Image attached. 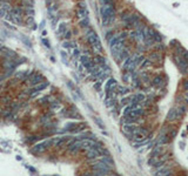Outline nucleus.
Segmentation results:
<instances>
[{"mask_svg": "<svg viewBox=\"0 0 188 176\" xmlns=\"http://www.w3.org/2000/svg\"><path fill=\"white\" fill-rule=\"evenodd\" d=\"M162 83V78L161 76H156V78H154L153 80V85L156 86V87H159V86H161Z\"/></svg>", "mask_w": 188, "mask_h": 176, "instance_id": "obj_17", "label": "nucleus"}, {"mask_svg": "<svg viewBox=\"0 0 188 176\" xmlns=\"http://www.w3.org/2000/svg\"><path fill=\"white\" fill-rule=\"evenodd\" d=\"M87 40L88 42H89L90 45H92V47L94 48V51L98 52V53H100L101 51H102V45H101V41L100 39H99L98 34H96L94 31H88L87 32Z\"/></svg>", "mask_w": 188, "mask_h": 176, "instance_id": "obj_2", "label": "nucleus"}, {"mask_svg": "<svg viewBox=\"0 0 188 176\" xmlns=\"http://www.w3.org/2000/svg\"><path fill=\"white\" fill-rule=\"evenodd\" d=\"M88 26H89V19H88V17L80 19V27L86 28V27H88Z\"/></svg>", "mask_w": 188, "mask_h": 176, "instance_id": "obj_16", "label": "nucleus"}, {"mask_svg": "<svg viewBox=\"0 0 188 176\" xmlns=\"http://www.w3.org/2000/svg\"><path fill=\"white\" fill-rule=\"evenodd\" d=\"M48 86V82L47 81H45V82H39V83H37V85H34L32 87V89H31V93H39V92H41V91H44L45 88Z\"/></svg>", "mask_w": 188, "mask_h": 176, "instance_id": "obj_7", "label": "nucleus"}, {"mask_svg": "<svg viewBox=\"0 0 188 176\" xmlns=\"http://www.w3.org/2000/svg\"><path fill=\"white\" fill-rule=\"evenodd\" d=\"M76 14H78V17L80 18V19H82V18H87L88 17V11H87V8L86 7H79Z\"/></svg>", "mask_w": 188, "mask_h": 176, "instance_id": "obj_12", "label": "nucleus"}, {"mask_svg": "<svg viewBox=\"0 0 188 176\" xmlns=\"http://www.w3.org/2000/svg\"><path fill=\"white\" fill-rule=\"evenodd\" d=\"M86 156H87L88 160H95L98 159L99 156H101L100 152H99L96 148H89V149H87V152H86Z\"/></svg>", "mask_w": 188, "mask_h": 176, "instance_id": "obj_5", "label": "nucleus"}, {"mask_svg": "<svg viewBox=\"0 0 188 176\" xmlns=\"http://www.w3.org/2000/svg\"><path fill=\"white\" fill-rule=\"evenodd\" d=\"M48 143H49V142H42V143L34 146V148L32 149V153H35V154H41V153H44L45 150L47 149Z\"/></svg>", "mask_w": 188, "mask_h": 176, "instance_id": "obj_8", "label": "nucleus"}, {"mask_svg": "<svg viewBox=\"0 0 188 176\" xmlns=\"http://www.w3.org/2000/svg\"><path fill=\"white\" fill-rule=\"evenodd\" d=\"M11 14V20H12L14 24L17 25H21L22 24V17H19L17 14H13V13H10Z\"/></svg>", "mask_w": 188, "mask_h": 176, "instance_id": "obj_13", "label": "nucleus"}, {"mask_svg": "<svg viewBox=\"0 0 188 176\" xmlns=\"http://www.w3.org/2000/svg\"><path fill=\"white\" fill-rule=\"evenodd\" d=\"M73 56H74V58H78V56H80V51H79L78 48H74V51H73Z\"/></svg>", "mask_w": 188, "mask_h": 176, "instance_id": "obj_27", "label": "nucleus"}, {"mask_svg": "<svg viewBox=\"0 0 188 176\" xmlns=\"http://www.w3.org/2000/svg\"><path fill=\"white\" fill-rule=\"evenodd\" d=\"M42 80H44V78H42L41 74L34 73V74H32V75H31V78L28 79V83H29V85H32V86H34V85H37V83L41 82Z\"/></svg>", "mask_w": 188, "mask_h": 176, "instance_id": "obj_6", "label": "nucleus"}, {"mask_svg": "<svg viewBox=\"0 0 188 176\" xmlns=\"http://www.w3.org/2000/svg\"><path fill=\"white\" fill-rule=\"evenodd\" d=\"M94 64H96V65H106V59L103 58V56H101V55H96L95 58H94Z\"/></svg>", "mask_w": 188, "mask_h": 176, "instance_id": "obj_14", "label": "nucleus"}, {"mask_svg": "<svg viewBox=\"0 0 188 176\" xmlns=\"http://www.w3.org/2000/svg\"><path fill=\"white\" fill-rule=\"evenodd\" d=\"M175 60H176V64H178L179 68H180L183 73H187L188 72V62H187V60H186L185 58H182V56H179V58L176 56Z\"/></svg>", "mask_w": 188, "mask_h": 176, "instance_id": "obj_4", "label": "nucleus"}, {"mask_svg": "<svg viewBox=\"0 0 188 176\" xmlns=\"http://www.w3.org/2000/svg\"><path fill=\"white\" fill-rule=\"evenodd\" d=\"M171 136H172V137H175V136H176V132H175V130H173V132L171 133Z\"/></svg>", "mask_w": 188, "mask_h": 176, "instance_id": "obj_36", "label": "nucleus"}, {"mask_svg": "<svg viewBox=\"0 0 188 176\" xmlns=\"http://www.w3.org/2000/svg\"><path fill=\"white\" fill-rule=\"evenodd\" d=\"M116 87H118V82L115 79H109V80L107 81V83H106V89H107L108 92L115 91Z\"/></svg>", "mask_w": 188, "mask_h": 176, "instance_id": "obj_9", "label": "nucleus"}, {"mask_svg": "<svg viewBox=\"0 0 188 176\" xmlns=\"http://www.w3.org/2000/svg\"><path fill=\"white\" fill-rule=\"evenodd\" d=\"M61 58L64 59V62L67 65V55H66V52H61Z\"/></svg>", "mask_w": 188, "mask_h": 176, "instance_id": "obj_29", "label": "nucleus"}, {"mask_svg": "<svg viewBox=\"0 0 188 176\" xmlns=\"http://www.w3.org/2000/svg\"><path fill=\"white\" fill-rule=\"evenodd\" d=\"M94 122H95L96 125L100 127V129H105V125H103V122L101 121L100 117H94Z\"/></svg>", "mask_w": 188, "mask_h": 176, "instance_id": "obj_18", "label": "nucleus"}, {"mask_svg": "<svg viewBox=\"0 0 188 176\" xmlns=\"http://www.w3.org/2000/svg\"><path fill=\"white\" fill-rule=\"evenodd\" d=\"M100 13H101V18H102L103 26H107L115 18V8H114V6H113V4L102 5L100 8Z\"/></svg>", "mask_w": 188, "mask_h": 176, "instance_id": "obj_1", "label": "nucleus"}, {"mask_svg": "<svg viewBox=\"0 0 188 176\" xmlns=\"http://www.w3.org/2000/svg\"><path fill=\"white\" fill-rule=\"evenodd\" d=\"M178 119V112H176V108H172L169 109L168 114H167V120L168 121H174Z\"/></svg>", "mask_w": 188, "mask_h": 176, "instance_id": "obj_10", "label": "nucleus"}, {"mask_svg": "<svg viewBox=\"0 0 188 176\" xmlns=\"http://www.w3.org/2000/svg\"><path fill=\"white\" fill-rule=\"evenodd\" d=\"M79 149H81V141L80 140H72L68 144V152L72 154H75Z\"/></svg>", "mask_w": 188, "mask_h": 176, "instance_id": "obj_3", "label": "nucleus"}, {"mask_svg": "<svg viewBox=\"0 0 188 176\" xmlns=\"http://www.w3.org/2000/svg\"><path fill=\"white\" fill-rule=\"evenodd\" d=\"M85 66H83L82 64L81 65H79V72H80V73H85Z\"/></svg>", "mask_w": 188, "mask_h": 176, "instance_id": "obj_32", "label": "nucleus"}, {"mask_svg": "<svg viewBox=\"0 0 188 176\" xmlns=\"http://www.w3.org/2000/svg\"><path fill=\"white\" fill-rule=\"evenodd\" d=\"M62 46L64 47H67V48H68V47H73V48H75V44H74V42H64V44H62Z\"/></svg>", "mask_w": 188, "mask_h": 176, "instance_id": "obj_24", "label": "nucleus"}, {"mask_svg": "<svg viewBox=\"0 0 188 176\" xmlns=\"http://www.w3.org/2000/svg\"><path fill=\"white\" fill-rule=\"evenodd\" d=\"M25 3V8L26 7H33L34 5V0H24Z\"/></svg>", "mask_w": 188, "mask_h": 176, "instance_id": "obj_20", "label": "nucleus"}, {"mask_svg": "<svg viewBox=\"0 0 188 176\" xmlns=\"http://www.w3.org/2000/svg\"><path fill=\"white\" fill-rule=\"evenodd\" d=\"M94 88L96 89V92H100L101 91V81H98L96 83H94Z\"/></svg>", "mask_w": 188, "mask_h": 176, "instance_id": "obj_26", "label": "nucleus"}, {"mask_svg": "<svg viewBox=\"0 0 188 176\" xmlns=\"http://www.w3.org/2000/svg\"><path fill=\"white\" fill-rule=\"evenodd\" d=\"M26 25L31 29H37L38 28L37 24H35V20H34V18L33 17H27L26 18Z\"/></svg>", "mask_w": 188, "mask_h": 176, "instance_id": "obj_11", "label": "nucleus"}, {"mask_svg": "<svg viewBox=\"0 0 188 176\" xmlns=\"http://www.w3.org/2000/svg\"><path fill=\"white\" fill-rule=\"evenodd\" d=\"M183 89L185 91H188V80H186V81H183Z\"/></svg>", "mask_w": 188, "mask_h": 176, "instance_id": "obj_33", "label": "nucleus"}, {"mask_svg": "<svg viewBox=\"0 0 188 176\" xmlns=\"http://www.w3.org/2000/svg\"><path fill=\"white\" fill-rule=\"evenodd\" d=\"M149 65H151V61H149V60H144V64H141V66L145 68V67H148Z\"/></svg>", "mask_w": 188, "mask_h": 176, "instance_id": "obj_30", "label": "nucleus"}, {"mask_svg": "<svg viewBox=\"0 0 188 176\" xmlns=\"http://www.w3.org/2000/svg\"><path fill=\"white\" fill-rule=\"evenodd\" d=\"M65 38H66V39H69V38H71V32H68V31H67V32L65 33Z\"/></svg>", "mask_w": 188, "mask_h": 176, "instance_id": "obj_35", "label": "nucleus"}, {"mask_svg": "<svg viewBox=\"0 0 188 176\" xmlns=\"http://www.w3.org/2000/svg\"><path fill=\"white\" fill-rule=\"evenodd\" d=\"M79 60H80V62L81 64H86V62L88 61V60H89V58H88V55H80L79 56Z\"/></svg>", "mask_w": 188, "mask_h": 176, "instance_id": "obj_21", "label": "nucleus"}, {"mask_svg": "<svg viewBox=\"0 0 188 176\" xmlns=\"http://www.w3.org/2000/svg\"><path fill=\"white\" fill-rule=\"evenodd\" d=\"M41 41H42V44H44L45 46L47 47V48H49V47H51V46H49V42H48V40H47V39H42Z\"/></svg>", "mask_w": 188, "mask_h": 176, "instance_id": "obj_31", "label": "nucleus"}, {"mask_svg": "<svg viewBox=\"0 0 188 176\" xmlns=\"http://www.w3.org/2000/svg\"><path fill=\"white\" fill-rule=\"evenodd\" d=\"M7 13H8V11H6L5 8H3V7H0V18H4Z\"/></svg>", "mask_w": 188, "mask_h": 176, "instance_id": "obj_25", "label": "nucleus"}, {"mask_svg": "<svg viewBox=\"0 0 188 176\" xmlns=\"http://www.w3.org/2000/svg\"><path fill=\"white\" fill-rule=\"evenodd\" d=\"M0 7H3V8H5L6 11H8L10 12L11 10H12V7H11V5H10V1H7V0H3V1H0Z\"/></svg>", "mask_w": 188, "mask_h": 176, "instance_id": "obj_15", "label": "nucleus"}, {"mask_svg": "<svg viewBox=\"0 0 188 176\" xmlns=\"http://www.w3.org/2000/svg\"><path fill=\"white\" fill-rule=\"evenodd\" d=\"M52 108H54V109H59L60 108V103H56V102H54V105H52Z\"/></svg>", "mask_w": 188, "mask_h": 176, "instance_id": "obj_34", "label": "nucleus"}, {"mask_svg": "<svg viewBox=\"0 0 188 176\" xmlns=\"http://www.w3.org/2000/svg\"><path fill=\"white\" fill-rule=\"evenodd\" d=\"M185 98H186V99H187V100H188V91H187V92H186V93H185Z\"/></svg>", "mask_w": 188, "mask_h": 176, "instance_id": "obj_37", "label": "nucleus"}, {"mask_svg": "<svg viewBox=\"0 0 188 176\" xmlns=\"http://www.w3.org/2000/svg\"><path fill=\"white\" fill-rule=\"evenodd\" d=\"M116 89H118V93L119 94H126V93H128V88L127 87H122V86H119V87H116Z\"/></svg>", "mask_w": 188, "mask_h": 176, "instance_id": "obj_19", "label": "nucleus"}, {"mask_svg": "<svg viewBox=\"0 0 188 176\" xmlns=\"http://www.w3.org/2000/svg\"><path fill=\"white\" fill-rule=\"evenodd\" d=\"M176 112H178V116H181V115H183V114H185V112H186V108L183 107V106H181V107L179 108V110L176 109Z\"/></svg>", "mask_w": 188, "mask_h": 176, "instance_id": "obj_22", "label": "nucleus"}, {"mask_svg": "<svg viewBox=\"0 0 188 176\" xmlns=\"http://www.w3.org/2000/svg\"><path fill=\"white\" fill-rule=\"evenodd\" d=\"M66 31V24H60L59 26V33H65Z\"/></svg>", "mask_w": 188, "mask_h": 176, "instance_id": "obj_23", "label": "nucleus"}, {"mask_svg": "<svg viewBox=\"0 0 188 176\" xmlns=\"http://www.w3.org/2000/svg\"><path fill=\"white\" fill-rule=\"evenodd\" d=\"M132 110V105H129V106H127V107L125 108V110H124V113H125V115H127L128 113Z\"/></svg>", "mask_w": 188, "mask_h": 176, "instance_id": "obj_28", "label": "nucleus"}]
</instances>
